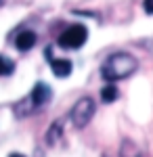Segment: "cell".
Masks as SVG:
<instances>
[{
	"mask_svg": "<svg viewBox=\"0 0 153 157\" xmlns=\"http://www.w3.org/2000/svg\"><path fill=\"white\" fill-rule=\"evenodd\" d=\"M139 61L128 52H116L111 57H107V61L101 67V73L107 82H116V80H124L136 71Z\"/></svg>",
	"mask_w": 153,
	"mask_h": 157,
	"instance_id": "obj_1",
	"label": "cell"
},
{
	"mask_svg": "<svg viewBox=\"0 0 153 157\" xmlns=\"http://www.w3.org/2000/svg\"><path fill=\"white\" fill-rule=\"evenodd\" d=\"M92 115H94V101L90 97H84L73 105L69 117H71L76 128H84L88 121L92 120Z\"/></svg>",
	"mask_w": 153,
	"mask_h": 157,
	"instance_id": "obj_2",
	"label": "cell"
},
{
	"mask_svg": "<svg viewBox=\"0 0 153 157\" xmlns=\"http://www.w3.org/2000/svg\"><path fill=\"white\" fill-rule=\"evenodd\" d=\"M86 38H88V32H86L84 25H71V27H67L59 36V46L69 48V50L80 48L84 42H86Z\"/></svg>",
	"mask_w": 153,
	"mask_h": 157,
	"instance_id": "obj_3",
	"label": "cell"
},
{
	"mask_svg": "<svg viewBox=\"0 0 153 157\" xmlns=\"http://www.w3.org/2000/svg\"><path fill=\"white\" fill-rule=\"evenodd\" d=\"M46 57L50 59V69H53V73H55L57 78H67V75L71 73V61H67V59H53L50 48H46Z\"/></svg>",
	"mask_w": 153,
	"mask_h": 157,
	"instance_id": "obj_4",
	"label": "cell"
},
{
	"mask_svg": "<svg viewBox=\"0 0 153 157\" xmlns=\"http://www.w3.org/2000/svg\"><path fill=\"white\" fill-rule=\"evenodd\" d=\"M48 98H50V88H48L44 82H38L34 86V90H32V94H29V103L34 105V107H40V105H44Z\"/></svg>",
	"mask_w": 153,
	"mask_h": 157,
	"instance_id": "obj_5",
	"label": "cell"
},
{
	"mask_svg": "<svg viewBox=\"0 0 153 157\" xmlns=\"http://www.w3.org/2000/svg\"><path fill=\"white\" fill-rule=\"evenodd\" d=\"M34 44H36V34L29 32V29L17 34V38H15V46H17L19 50H29Z\"/></svg>",
	"mask_w": 153,
	"mask_h": 157,
	"instance_id": "obj_6",
	"label": "cell"
},
{
	"mask_svg": "<svg viewBox=\"0 0 153 157\" xmlns=\"http://www.w3.org/2000/svg\"><path fill=\"white\" fill-rule=\"evenodd\" d=\"M61 134H63V121L57 120L53 126H50V130L46 132V143L48 145H57V140L61 138Z\"/></svg>",
	"mask_w": 153,
	"mask_h": 157,
	"instance_id": "obj_7",
	"label": "cell"
},
{
	"mask_svg": "<svg viewBox=\"0 0 153 157\" xmlns=\"http://www.w3.org/2000/svg\"><path fill=\"white\" fill-rule=\"evenodd\" d=\"M101 98L105 101V103H113L116 98H118V88L113 84H107L103 90H101Z\"/></svg>",
	"mask_w": 153,
	"mask_h": 157,
	"instance_id": "obj_8",
	"label": "cell"
},
{
	"mask_svg": "<svg viewBox=\"0 0 153 157\" xmlns=\"http://www.w3.org/2000/svg\"><path fill=\"white\" fill-rule=\"evenodd\" d=\"M13 71H15V63L0 55V75H11Z\"/></svg>",
	"mask_w": 153,
	"mask_h": 157,
	"instance_id": "obj_9",
	"label": "cell"
},
{
	"mask_svg": "<svg viewBox=\"0 0 153 157\" xmlns=\"http://www.w3.org/2000/svg\"><path fill=\"white\" fill-rule=\"evenodd\" d=\"M143 9H145L147 15H153V0H145L143 2Z\"/></svg>",
	"mask_w": 153,
	"mask_h": 157,
	"instance_id": "obj_10",
	"label": "cell"
},
{
	"mask_svg": "<svg viewBox=\"0 0 153 157\" xmlns=\"http://www.w3.org/2000/svg\"><path fill=\"white\" fill-rule=\"evenodd\" d=\"M9 157H25V155H21V153H13V155H9Z\"/></svg>",
	"mask_w": 153,
	"mask_h": 157,
	"instance_id": "obj_11",
	"label": "cell"
}]
</instances>
